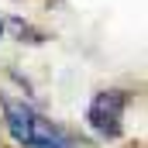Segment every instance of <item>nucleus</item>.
Instances as JSON below:
<instances>
[{
  "mask_svg": "<svg viewBox=\"0 0 148 148\" xmlns=\"http://www.w3.org/2000/svg\"><path fill=\"white\" fill-rule=\"evenodd\" d=\"M0 114H3L7 134L17 141V148H79V141L62 124H55L52 117H45L35 103L21 97L0 93Z\"/></svg>",
  "mask_w": 148,
  "mask_h": 148,
  "instance_id": "1",
  "label": "nucleus"
},
{
  "mask_svg": "<svg viewBox=\"0 0 148 148\" xmlns=\"http://www.w3.org/2000/svg\"><path fill=\"white\" fill-rule=\"evenodd\" d=\"M3 31H14L17 41H28V45H41V41L48 38L41 28H35V24L24 21V17H3Z\"/></svg>",
  "mask_w": 148,
  "mask_h": 148,
  "instance_id": "3",
  "label": "nucleus"
},
{
  "mask_svg": "<svg viewBox=\"0 0 148 148\" xmlns=\"http://www.w3.org/2000/svg\"><path fill=\"white\" fill-rule=\"evenodd\" d=\"M0 38H3V17H0Z\"/></svg>",
  "mask_w": 148,
  "mask_h": 148,
  "instance_id": "4",
  "label": "nucleus"
},
{
  "mask_svg": "<svg viewBox=\"0 0 148 148\" xmlns=\"http://www.w3.org/2000/svg\"><path fill=\"white\" fill-rule=\"evenodd\" d=\"M127 107H131V90H100V93H93V100L86 107V124L103 141H117L124 134Z\"/></svg>",
  "mask_w": 148,
  "mask_h": 148,
  "instance_id": "2",
  "label": "nucleus"
}]
</instances>
